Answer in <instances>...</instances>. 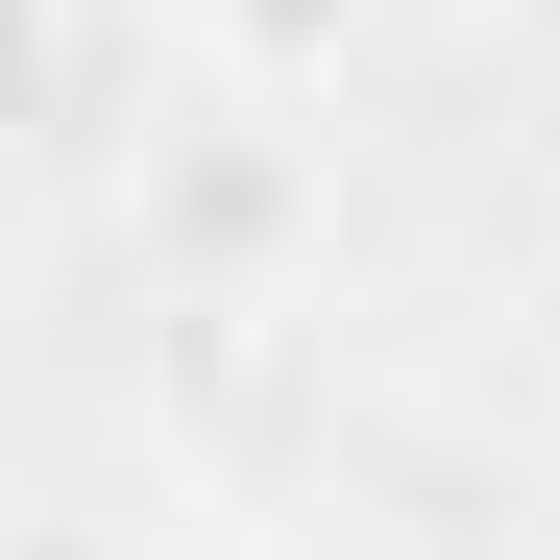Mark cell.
I'll use <instances>...</instances> for the list:
<instances>
[{"label": "cell", "instance_id": "1", "mask_svg": "<svg viewBox=\"0 0 560 560\" xmlns=\"http://www.w3.org/2000/svg\"><path fill=\"white\" fill-rule=\"evenodd\" d=\"M147 560H244V536H147Z\"/></svg>", "mask_w": 560, "mask_h": 560}]
</instances>
